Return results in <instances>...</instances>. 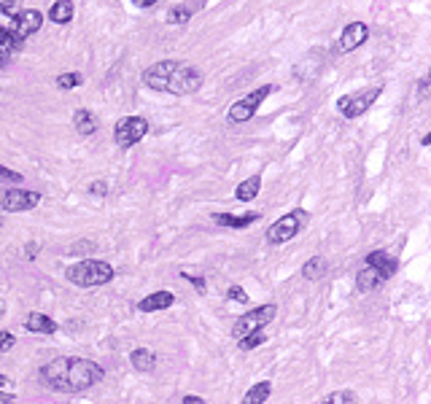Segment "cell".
<instances>
[{
  "mask_svg": "<svg viewBox=\"0 0 431 404\" xmlns=\"http://www.w3.org/2000/svg\"><path fill=\"white\" fill-rule=\"evenodd\" d=\"M102 378H105V369L100 364L81 358V356H62V358L46 361L38 369L41 385L57 394H84L102 383Z\"/></svg>",
  "mask_w": 431,
  "mask_h": 404,
  "instance_id": "1",
  "label": "cell"
},
{
  "mask_svg": "<svg viewBox=\"0 0 431 404\" xmlns=\"http://www.w3.org/2000/svg\"><path fill=\"white\" fill-rule=\"evenodd\" d=\"M143 84L154 92H167V95H194L203 86V73L194 65H186L181 59H162L154 62L152 68L143 71Z\"/></svg>",
  "mask_w": 431,
  "mask_h": 404,
  "instance_id": "2",
  "label": "cell"
},
{
  "mask_svg": "<svg viewBox=\"0 0 431 404\" xmlns=\"http://www.w3.org/2000/svg\"><path fill=\"white\" fill-rule=\"evenodd\" d=\"M113 267L108 261H100V259H84L73 267L65 270V278L68 283H73L78 288H95V286H105L113 280Z\"/></svg>",
  "mask_w": 431,
  "mask_h": 404,
  "instance_id": "3",
  "label": "cell"
},
{
  "mask_svg": "<svg viewBox=\"0 0 431 404\" xmlns=\"http://www.w3.org/2000/svg\"><path fill=\"white\" fill-rule=\"evenodd\" d=\"M304 227H307V210L294 208L291 213L280 216L278 221L267 229V243H270V246H283V243L294 240Z\"/></svg>",
  "mask_w": 431,
  "mask_h": 404,
  "instance_id": "4",
  "label": "cell"
},
{
  "mask_svg": "<svg viewBox=\"0 0 431 404\" xmlns=\"http://www.w3.org/2000/svg\"><path fill=\"white\" fill-rule=\"evenodd\" d=\"M278 315V304H259L254 310H248L246 315H240L232 327V337L235 340H243L248 337L251 331H262L267 324H273V318Z\"/></svg>",
  "mask_w": 431,
  "mask_h": 404,
  "instance_id": "5",
  "label": "cell"
},
{
  "mask_svg": "<svg viewBox=\"0 0 431 404\" xmlns=\"http://www.w3.org/2000/svg\"><path fill=\"white\" fill-rule=\"evenodd\" d=\"M273 89H275V86L264 84V86H259V89H254V92H248L246 98H240L237 102H232V108L227 111L229 125H246V122H251L254 113L259 111V105L273 95Z\"/></svg>",
  "mask_w": 431,
  "mask_h": 404,
  "instance_id": "6",
  "label": "cell"
},
{
  "mask_svg": "<svg viewBox=\"0 0 431 404\" xmlns=\"http://www.w3.org/2000/svg\"><path fill=\"white\" fill-rule=\"evenodd\" d=\"M383 95V86L375 84V86H367V89H358L354 95H342L337 100V111L345 116V119H358L361 113H367L372 108V102L378 100Z\"/></svg>",
  "mask_w": 431,
  "mask_h": 404,
  "instance_id": "7",
  "label": "cell"
},
{
  "mask_svg": "<svg viewBox=\"0 0 431 404\" xmlns=\"http://www.w3.org/2000/svg\"><path fill=\"white\" fill-rule=\"evenodd\" d=\"M149 135V122L143 116H125L113 125V143L119 149H132Z\"/></svg>",
  "mask_w": 431,
  "mask_h": 404,
  "instance_id": "8",
  "label": "cell"
},
{
  "mask_svg": "<svg viewBox=\"0 0 431 404\" xmlns=\"http://www.w3.org/2000/svg\"><path fill=\"white\" fill-rule=\"evenodd\" d=\"M41 205V194L38 192H30V189H3L0 192V210H8V213H25Z\"/></svg>",
  "mask_w": 431,
  "mask_h": 404,
  "instance_id": "9",
  "label": "cell"
},
{
  "mask_svg": "<svg viewBox=\"0 0 431 404\" xmlns=\"http://www.w3.org/2000/svg\"><path fill=\"white\" fill-rule=\"evenodd\" d=\"M44 25V14L41 11H35V8H27V11H19L17 17H14V22H11V33L17 35V38H30V35H35L38 30Z\"/></svg>",
  "mask_w": 431,
  "mask_h": 404,
  "instance_id": "10",
  "label": "cell"
},
{
  "mask_svg": "<svg viewBox=\"0 0 431 404\" xmlns=\"http://www.w3.org/2000/svg\"><path fill=\"white\" fill-rule=\"evenodd\" d=\"M367 38H369V27L364 25V22H351V25H345V30L340 33V41H337V49L340 51H356L358 46H364L367 44Z\"/></svg>",
  "mask_w": 431,
  "mask_h": 404,
  "instance_id": "11",
  "label": "cell"
},
{
  "mask_svg": "<svg viewBox=\"0 0 431 404\" xmlns=\"http://www.w3.org/2000/svg\"><path fill=\"white\" fill-rule=\"evenodd\" d=\"M364 264H367V267H372V270H378V273H380L385 280H391L394 275H396V270H399V261H396L391 253H385V251L367 253Z\"/></svg>",
  "mask_w": 431,
  "mask_h": 404,
  "instance_id": "12",
  "label": "cell"
},
{
  "mask_svg": "<svg viewBox=\"0 0 431 404\" xmlns=\"http://www.w3.org/2000/svg\"><path fill=\"white\" fill-rule=\"evenodd\" d=\"M173 304H176V294L173 291H154V294L143 297L138 302V310L140 313H162V310H167Z\"/></svg>",
  "mask_w": 431,
  "mask_h": 404,
  "instance_id": "13",
  "label": "cell"
},
{
  "mask_svg": "<svg viewBox=\"0 0 431 404\" xmlns=\"http://www.w3.org/2000/svg\"><path fill=\"white\" fill-rule=\"evenodd\" d=\"M383 283H385V278H383L378 270L367 267V264L356 273V288H358L361 294H372V291H378Z\"/></svg>",
  "mask_w": 431,
  "mask_h": 404,
  "instance_id": "14",
  "label": "cell"
},
{
  "mask_svg": "<svg viewBox=\"0 0 431 404\" xmlns=\"http://www.w3.org/2000/svg\"><path fill=\"white\" fill-rule=\"evenodd\" d=\"M19 49H22V38H17L11 27L0 25V65H6Z\"/></svg>",
  "mask_w": 431,
  "mask_h": 404,
  "instance_id": "15",
  "label": "cell"
},
{
  "mask_svg": "<svg viewBox=\"0 0 431 404\" xmlns=\"http://www.w3.org/2000/svg\"><path fill=\"white\" fill-rule=\"evenodd\" d=\"M25 329L27 331H33V334H54L57 331V321L49 318L46 313H27L25 318Z\"/></svg>",
  "mask_w": 431,
  "mask_h": 404,
  "instance_id": "16",
  "label": "cell"
},
{
  "mask_svg": "<svg viewBox=\"0 0 431 404\" xmlns=\"http://www.w3.org/2000/svg\"><path fill=\"white\" fill-rule=\"evenodd\" d=\"M259 221V213H246V216H232V213H213V224L229 229H246Z\"/></svg>",
  "mask_w": 431,
  "mask_h": 404,
  "instance_id": "17",
  "label": "cell"
},
{
  "mask_svg": "<svg viewBox=\"0 0 431 404\" xmlns=\"http://www.w3.org/2000/svg\"><path fill=\"white\" fill-rule=\"evenodd\" d=\"M129 364H132V369H135V372L149 375V372L156 369V356H154L149 348H135V351L129 354Z\"/></svg>",
  "mask_w": 431,
  "mask_h": 404,
  "instance_id": "18",
  "label": "cell"
},
{
  "mask_svg": "<svg viewBox=\"0 0 431 404\" xmlns=\"http://www.w3.org/2000/svg\"><path fill=\"white\" fill-rule=\"evenodd\" d=\"M200 6H203V0H197V3H178V6H173V8L167 11L165 22H167V25H186V22L192 19V14H194Z\"/></svg>",
  "mask_w": 431,
  "mask_h": 404,
  "instance_id": "19",
  "label": "cell"
},
{
  "mask_svg": "<svg viewBox=\"0 0 431 404\" xmlns=\"http://www.w3.org/2000/svg\"><path fill=\"white\" fill-rule=\"evenodd\" d=\"M270 396H273V383L270 380H259V383H254L246 391V396L240 399V404H267Z\"/></svg>",
  "mask_w": 431,
  "mask_h": 404,
  "instance_id": "20",
  "label": "cell"
},
{
  "mask_svg": "<svg viewBox=\"0 0 431 404\" xmlns=\"http://www.w3.org/2000/svg\"><path fill=\"white\" fill-rule=\"evenodd\" d=\"M259 189H262V176H251L235 189V197L240 202H251L259 197Z\"/></svg>",
  "mask_w": 431,
  "mask_h": 404,
  "instance_id": "21",
  "label": "cell"
},
{
  "mask_svg": "<svg viewBox=\"0 0 431 404\" xmlns=\"http://www.w3.org/2000/svg\"><path fill=\"white\" fill-rule=\"evenodd\" d=\"M49 19L54 25H68L73 19V3L71 0H57L49 8Z\"/></svg>",
  "mask_w": 431,
  "mask_h": 404,
  "instance_id": "22",
  "label": "cell"
},
{
  "mask_svg": "<svg viewBox=\"0 0 431 404\" xmlns=\"http://www.w3.org/2000/svg\"><path fill=\"white\" fill-rule=\"evenodd\" d=\"M73 125H76L78 135H92V132L98 129L95 113H92V111H86V108H78L76 113H73Z\"/></svg>",
  "mask_w": 431,
  "mask_h": 404,
  "instance_id": "23",
  "label": "cell"
},
{
  "mask_svg": "<svg viewBox=\"0 0 431 404\" xmlns=\"http://www.w3.org/2000/svg\"><path fill=\"white\" fill-rule=\"evenodd\" d=\"M324 273H327V259L324 256H313V259H307L302 264V275L307 280L324 278Z\"/></svg>",
  "mask_w": 431,
  "mask_h": 404,
  "instance_id": "24",
  "label": "cell"
},
{
  "mask_svg": "<svg viewBox=\"0 0 431 404\" xmlns=\"http://www.w3.org/2000/svg\"><path fill=\"white\" fill-rule=\"evenodd\" d=\"M264 342H267V334H264V329H262V331H251L248 337L237 340L240 351H254V348H259V345H264Z\"/></svg>",
  "mask_w": 431,
  "mask_h": 404,
  "instance_id": "25",
  "label": "cell"
},
{
  "mask_svg": "<svg viewBox=\"0 0 431 404\" xmlns=\"http://www.w3.org/2000/svg\"><path fill=\"white\" fill-rule=\"evenodd\" d=\"M321 404H358V402H356L354 391H334Z\"/></svg>",
  "mask_w": 431,
  "mask_h": 404,
  "instance_id": "26",
  "label": "cell"
},
{
  "mask_svg": "<svg viewBox=\"0 0 431 404\" xmlns=\"http://www.w3.org/2000/svg\"><path fill=\"white\" fill-rule=\"evenodd\" d=\"M81 73H59L57 76V86L59 89H76V86H81Z\"/></svg>",
  "mask_w": 431,
  "mask_h": 404,
  "instance_id": "27",
  "label": "cell"
},
{
  "mask_svg": "<svg viewBox=\"0 0 431 404\" xmlns=\"http://www.w3.org/2000/svg\"><path fill=\"white\" fill-rule=\"evenodd\" d=\"M0 11H3L6 17L14 19V17L22 11V0H3V3H0Z\"/></svg>",
  "mask_w": 431,
  "mask_h": 404,
  "instance_id": "28",
  "label": "cell"
},
{
  "mask_svg": "<svg viewBox=\"0 0 431 404\" xmlns=\"http://www.w3.org/2000/svg\"><path fill=\"white\" fill-rule=\"evenodd\" d=\"M181 278L186 280V283H192V286L197 288V294H205V291H208V280L200 278V275H192V273H181Z\"/></svg>",
  "mask_w": 431,
  "mask_h": 404,
  "instance_id": "29",
  "label": "cell"
},
{
  "mask_svg": "<svg viewBox=\"0 0 431 404\" xmlns=\"http://www.w3.org/2000/svg\"><path fill=\"white\" fill-rule=\"evenodd\" d=\"M227 297L232 300V302H240V304L248 302V294H246V288H243V286H229Z\"/></svg>",
  "mask_w": 431,
  "mask_h": 404,
  "instance_id": "30",
  "label": "cell"
},
{
  "mask_svg": "<svg viewBox=\"0 0 431 404\" xmlns=\"http://www.w3.org/2000/svg\"><path fill=\"white\" fill-rule=\"evenodd\" d=\"M14 345H17L14 331H0V354H8Z\"/></svg>",
  "mask_w": 431,
  "mask_h": 404,
  "instance_id": "31",
  "label": "cell"
},
{
  "mask_svg": "<svg viewBox=\"0 0 431 404\" xmlns=\"http://www.w3.org/2000/svg\"><path fill=\"white\" fill-rule=\"evenodd\" d=\"M0 181H6V183H22V176H19L17 170H11V167L0 165Z\"/></svg>",
  "mask_w": 431,
  "mask_h": 404,
  "instance_id": "32",
  "label": "cell"
},
{
  "mask_svg": "<svg viewBox=\"0 0 431 404\" xmlns=\"http://www.w3.org/2000/svg\"><path fill=\"white\" fill-rule=\"evenodd\" d=\"M68 253H73V256H78V253H95V243H92V240H81V243H73Z\"/></svg>",
  "mask_w": 431,
  "mask_h": 404,
  "instance_id": "33",
  "label": "cell"
},
{
  "mask_svg": "<svg viewBox=\"0 0 431 404\" xmlns=\"http://www.w3.org/2000/svg\"><path fill=\"white\" fill-rule=\"evenodd\" d=\"M89 194L105 197V194H108V183H105V181H92V183H89Z\"/></svg>",
  "mask_w": 431,
  "mask_h": 404,
  "instance_id": "34",
  "label": "cell"
},
{
  "mask_svg": "<svg viewBox=\"0 0 431 404\" xmlns=\"http://www.w3.org/2000/svg\"><path fill=\"white\" fill-rule=\"evenodd\" d=\"M418 92H421L423 100H431V68H429V73L423 76V81H421V89H418Z\"/></svg>",
  "mask_w": 431,
  "mask_h": 404,
  "instance_id": "35",
  "label": "cell"
},
{
  "mask_svg": "<svg viewBox=\"0 0 431 404\" xmlns=\"http://www.w3.org/2000/svg\"><path fill=\"white\" fill-rule=\"evenodd\" d=\"M38 251H41V246H38V243H33V240L25 243V259H35Z\"/></svg>",
  "mask_w": 431,
  "mask_h": 404,
  "instance_id": "36",
  "label": "cell"
},
{
  "mask_svg": "<svg viewBox=\"0 0 431 404\" xmlns=\"http://www.w3.org/2000/svg\"><path fill=\"white\" fill-rule=\"evenodd\" d=\"M183 404H205L203 396H194V394H186L183 396Z\"/></svg>",
  "mask_w": 431,
  "mask_h": 404,
  "instance_id": "37",
  "label": "cell"
},
{
  "mask_svg": "<svg viewBox=\"0 0 431 404\" xmlns=\"http://www.w3.org/2000/svg\"><path fill=\"white\" fill-rule=\"evenodd\" d=\"M132 3H135L138 8H152V6H156L159 0H132Z\"/></svg>",
  "mask_w": 431,
  "mask_h": 404,
  "instance_id": "38",
  "label": "cell"
},
{
  "mask_svg": "<svg viewBox=\"0 0 431 404\" xmlns=\"http://www.w3.org/2000/svg\"><path fill=\"white\" fill-rule=\"evenodd\" d=\"M0 404H17V396H11V394H0Z\"/></svg>",
  "mask_w": 431,
  "mask_h": 404,
  "instance_id": "39",
  "label": "cell"
},
{
  "mask_svg": "<svg viewBox=\"0 0 431 404\" xmlns=\"http://www.w3.org/2000/svg\"><path fill=\"white\" fill-rule=\"evenodd\" d=\"M11 385V380L6 378V375H0V388H8Z\"/></svg>",
  "mask_w": 431,
  "mask_h": 404,
  "instance_id": "40",
  "label": "cell"
},
{
  "mask_svg": "<svg viewBox=\"0 0 431 404\" xmlns=\"http://www.w3.org/2000/svg\"><path fill=\"white\" fill-rule=\"evenodd\" d=\"M421 143H423V146H431V132L429 135H423V140H421Z\"/></svg>",
  "mask_w": 431,
  "mask_h": 404,
  "instance_id": "41",
  "label": "cell"
},
{
  "mask_svg": "<svg viewBox=\"0 0 431 404\" xmlns=\"http://www.w3.org/2000/svg\"><path fill=\"white\" fill-rule=\"evenodd\" d=\"M6 315V302H3V297H0V318Z\"/></svg>",
  "mask_w": 431,
  "mask_h": 404,
  "instance_id": "42",
  "label": "cell"
},
{
  "mask_svg": "<svg viewBox=\"0 0 431 404\" xmlns=\"http://www.w3.org/2000/svg\"><path fill=\"white\" fill-rule=\"evenodd\" d=\"M0 229H3V216H0Z\"/></svg>",
  "mask_w": 431,
  "mask_h": 404,
  "instance_id": "43",
  "label": "cell"
}]
</instances>
